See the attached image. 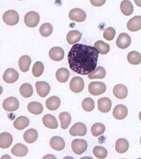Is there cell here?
Masks as SVG:
<instances>
[{
    "label": "cell",
    "instance_id": "1",
    "mask_svg": "<svg viewBox=\"0 0 141 159\" xmlns=\"http://www.w3.org/2000/svg\"><path fill=\"white\" fill-rule=\"evenodd\" d=\"M98 57L99 52L95 47L77 43L71 47L67 59L73 71L85 75L95 70Z\"/></svg>",
    "mask_w": 141,
    "mask_h": 159
},
{
    "label": "cell",
    "instance_id": "2",
    "mask_svg": "<svg viewBox=\"0 0 141 159\" xmlns=\"http://www.w3.org/2000/svg\"><path fill=\"white\" fill-rule=\"evenodd\" d=\"M106 85L101 82H92L88 86V91L93 96H99L106 91Z\"/></svg>",
    "mask_w": 141,
    "mask_h": 159
},
{
    "label": "cell",
    "instance_id": "3",
    "mask_svg": "<svg viewBox=\"0 0 141 159\" xmlns=\"http://www.w3.org/2000/svg\"><path fill=\"white\" fill-rule=\"evenodd\" d=\"M88 143L86 141L81 139H75L71 143L72 151L76 155L83 154L87 151Z\"/></svg>",
    "mask_w": 141,
    "mask_h": 159
},
{
    "label": "cell",
    "instance_id": "4",
    "mask_svg": "<svg viewBox=\"0 0 141 159\" xmlns=\"http://www.w3.org/2000/svg\"><path fill=\"white\" fill-rule=\"evenodd\" d=\"M2 19L7 25L12 26L18 23L19 21V15L16 11L14 10H9L5 12Z\"/></svg>",
    "mask_w": 141,
    "mask_h": 159
},
{
    "label": "cell",
    "instance_id": "5",
    "mask_svg": "<svg viewBox=\"0 0 141 159\" xmlns=\"http://www.w3.org/2000/svg\"><path fill=\"white\" fill-rule=\"evenodd\" d=\"M40 20L39 14L36 12L31 11L27 13L24 17L25 25L30 28H33L37 26Z\"/></svg>",
    "mask_w": 141,
    "mask_h": 159
},
{
    "label": "cell",
    "instance_id": "6",
    "mask_svg": "<svg viewBox=\"0 0 141 159\" xmlns=\"http://www.w3.org/2000/svg\"><path fill=\"white\" fill-rule=\"evenodd\" d=\"M2 107L7 112H13L16 111L19 107V102L16 98L10 97L6 98L3 103Z\"/></svg>",
    "mask_w": 141,
    "mask_h": 159
},
{
    "label": "cell",
    "instance_id": "7",
    "mask_svg": "<svg viewBox=\"0 0 141 159\" xmlns=\"http://www.w3.org/2000/svg\"><path fill=\"white\" fill-rule=\"evenodd\" d=\"M71 90L75 93H79L83 90L84 82L83 80L79 76H75L71 80L69 84Z\"/></svg>",
    "mask_w": 141,
    "mask_h": 159
},
{
    "label": "cell",
    "instance_id": "8",
    "mask_svg": "<svg viewBox=\"0 0 141 159\" xmlns=\"http://www.w3.org/2000/svg\"><path fill=\"white\" fill-rule=\"evenodd\" d=\"M87 130L85 125L81 122H78L71 127L69 133L71 136H81L83 137L87 134Z\"/></svg>",
    "mask_w": 141,
    "mask_h": 159
},
{
    "label": "cell",
    "instance_id": "9",
    "mask_svg": "<svg viewBox=\"0 0 141 159\" xmlns=\"http://www.w3.org/2000/svg\"><path fill=\"white\" fill-rule=\"evenodd\" d=\"M69 17L71 20L81 23L86 19L87 15L83 10L81 9L74 8L70 11Z\"/></svg>",
    "mask_w": 141,
    "mask_h": 159
},
{
    "label": "cell",
    "instance_id": "10",
    "mask_svg": "<svg viewBox=\"0 0 141 159\" xmlns=\"http://www.w3.org/2000/svg\"><path fill=\"white\" fill-rule=\"evenodd\" d=\"M19 78V74L15 69L8 68L2 76V79L6 84H13L16 82Z\"/></svg>",
    "mask_w": 141,
    "mask_h": 159
},
{
    "label": "cell",
    "instance_id": "11",
    "mask_svg": "<svg viewBox=\"0 0 141 159\" xmlns=\"http://www.w3.org/2000/svg\"><path fill=\"white\" fill-rule=\"evenodd\" d=\"M131 37L126 33L120 34L116 39V45L119 48L122 49H125L129 48L131 45Z\"/></svg>",
    "mask_w": 141,
    "mask_h": 159
},
{
    "label": "cell",
    "instance_id": "12",
    "mask_svg": "<svg viewBox=\"0 0 141 159\" xmlns=\"http://www.w3.org/2000/svg\"><path fill=\"white\" fill-rule=\"evenodd\" d=\"M112 114L117 120H123L127 116L128 110L125 105H118L114 108Z\"/></svg>",
    "mask_w": 141,
    "mask_h": 159
},
{
    "label": "cell",
    "instance_id": "13",
    "mask_svg": "<svg viewBox=\"0 0 141 159\" xmlns=\"http://www.w3.org/2000/svg\"><path fill=\"white\" fill-rule=\"evenodd\" d=\"M35 87L37 94L42 98L47 96L50 93V85L46 82H37L35 84Z\"/></svg>",
    "mask_w": 141,
    "mask_h": 159
},
{
    "label": "cell",
    "instance_id": "14",
    "mask_svg": "<svg viewBox=\"0 0 141 159\" xmlns=\"http://www.w3.org/2000/svg\"><path fill=\"white\" fill-rule=\"evenodd\" d=\"M98 109L101 112L108 113L111 109L112 102L107 97L101 98L98 100L97 102Z\"/></svg>",
    "mask_w": 141,
    "mask_h": 159
},
{
    "label": "cell",
    "instance_id": "15",
    "mask_svg": "<svg viewBox=\"0 0 141 159\" xmlns=\"http://www.w3.org/2000/svg\"><path fill=\"white\" fill-rule=\"evenodd\" d=\"M65 53L62 48L60 47H54L49 51L50 59L55 61H60L64 58Z\"/></svg>",
    "mask_w": 141,
    "mask_h": 159
},
{
    "label": "cell",
    "instance_id": "16",
    "mask_svg": "<svg viewBox=\"0 0 141 159\" xmlns=\"http://www.w3.org/2000/svg\"><path fill=\"white\" fill-rule=\"evenodd\" d=\"M113 93L116 98L119 99H125L127 96L128 90L124 84H118L113 88Z\"/></svg>",
    "mask_w": 141,
    "mask_h": 159
},
{
    "label": "cell",
    "instance_id": "17",
    "mask_svg": "<svg viewBox=\"0 0 141 159\" xmlns=\"http://www.w3.org/2000/svg\"><path fill=\"white\" fill-rule=\"evenodd\" d=\"M127 27L129 31L135 32L141 29V16H136L129 20Z\"/></svg>",
    "mask_w": 141,
    "mask_h": 159
},
{
    "label": "cell",
    "instance_id": "18",
    "mask_svg": "<svg viewBox=\"0 0 141 159\" xmlns=\"http://www.w3.org/2000/svg\"><path fill=\"white\" fill-rule=\"evenodd\" d=\"M50 145L51 148L57 151H62L65 147V143L62 138L54 136L50 139Z\"/></svg>",
    "mask_w": 141,
    "mask_h": 159
},
{
    "label": "cell",
    "instance_id": "19",
    "mask_svg": "<svg viewBox=\"0 0 141 159\" xmlns=\"http://www.w3.org/2000/svg\"><path fill=\"white\" fill-rule=\"evenodd\" d=\"M42 121L45 126L50 129H55L58 127V121L56 118L50 114L45 115Z\"/></svg>",
    "mask_w": 141,
    "mask_h": 159
},
{
    "label": "cell",
    "instance_id": "20",
    "mask_svg": "<svg viewBox=\"0 0 141 159\" xmlns=\"http://www.w3.org/2000/svg\"><path fill=\"white\" fill-rule=\"evenodd\" d=\"M13 142V137L8 133H2L0 134V148L7 149L10 147Z\"/></svg>",
    "mask_w": 141,
    "mask_h": 159
},
{
    "label": "cell",
    "instance_id": "21",
    "mask_svg": "<svg viewBox=\"0 0 141 159\" xmlns=\"http://www.w3.org/2000/svg\"><path fill=\"white\" fill-rule=\"evenodd\" d=\"M28 148L22 143H17L13 147L11 153L17 157H24L28 153Z\"/></svg>",
    "mask_w": 141,
    "mask_h": 159
},
{
    "label": "cell",
    "instance_id": "22",
    "mask_svg": "<svg viewBox=\"0 0 141 159\" xmlns=\"http://www.w3.org/2000/svg\"><path fill=\"white\" fill-rule=\"evenodd\" d=\"M82 37V34L79 31L72 30L69 31L67 34V42L70 45H74L77 43L81 40Z\"/></svg>",
    "mask_w": 141,
    "mask_h": 159
},
{
    "label": "cell",
    "instance_id": "23",
    "mask_svg": "<svg viewBox=\"0 0 141 159\" xmlns=\"http://www.w3.org/2000/svg\"><path fill=\"white\" fill-rule=\"evenodd\" d=\"M61 105V100L57 96H52L49 98L46 101V108L50 111H55L58 109Z\"/></svg>",
    "mask_w": 141,
    "mask_h": 159
},
{
    "label": "cell",
    "instance_id": "24",
    "mask_svg": "<svg viewBox=\"0 0 141 159\" xmlns=\"http://www.w3.org/2000/svg\"><path fill=\"white\" fill-rule=\"evenodd\" d=\"M129 143L125 138H120L116 141L115 143V149L119 153H126L129 149Z\"/></svg>",
    "mask_w": 141,
    "mask_h": 159
},
{
    "label": "cell",
    "instance_id": "25",
    "mask_svg": "<svg viewBox=\"0 0 141 159\" xmlns=\"http://www.w3.org/2000/svg\"><path fill=\"white\" fill-rule=\"evenodd\" d=\"M38 138L37 131L33 129L27 130L23 135V138L26 143H35Z\"/></svg>",
    "mask_w": 141,
    "mask_h": 159
},
{
    "label": "cell",
    "instance_id": "26",
    "mask_svg": "<svg viewBox=\"0 0 141 159\" xmlns=\"http://www.w3.org/2000/svg\"><path fill=\"white\" fill-rule=\"evenodd\" d=\"M29 119L25 116H20L17 117L13 123L14 127L18 130L24 129L29 126Z\"/></svg>",
    "mask_w": 141,
    "mask_h": 159
},
{
    "label": "cell",
    "instance_id": "27",
    "mask_svg": "<svg viewBox=\"0 0 141 159\" xmlns=\"http://www.w3.org/2000/svg\"><path fill=\"white\" fill-rule=\"evenodd\" d=\"M106 75L105 70L103 67H97L93 71L88 75V77L90 80L95 79H103Z\"/></svg>",
    "mask_w": 141,
    "mask_h": 159
},
{
    "label": "cell",
    "instance_id": "28",
    "mask_svg": "<svg viewBox=\"0 0 141 159\" xmlns=\"http://www.w3.org/2000/svg\"><path fill=\"white\" fill-rule=\"evenodd\" d=\"M69 71L65 68H61L58 69L55 74L56 79L61 83L66 82L69 78Z\"/></svg>",
    "mask_w": 141,
    "mask_h": 159
},
{
    "label": "cell",
    "instance_id": "29",
    "mask_svg": "<svg viewBox=\"0 0 141 159\" xmlns=\"http://www.w3.org/2000/svg\"><path fill=\"white\" fill-rule=\"evenodd\" d=\"M31 59L28 56H23L19 59V66L21 71L26 72L29 70Z\"/></svg>",
    "mask_w": 141,
    "mask_h": 159
},
{
    "label": "cell",
    "instance_id": "30",
    "mask_svg": "<svg viewBox=\"0 0 141 159\" xmlns=\"http://www.w3.org/2000/svg\"><path fill=\"white\" fill-rule=\"evenodd\" d=\"M120 9L122 13L126 16H130L133 12L134 7L129 0H124L120 4Z\"/></svg>",
    "mask_w": 141,
    "mask_h": 159
},
{
    "label": "cell",
    "instance_id": "31",
    "mask_svg": "<svg viewBox=\"0 0 141 159\" xmlns=\"http://www.w3.org/2000/svg\"><path fill=\"white\" fill-rule=\"evenodd\" d=\"M27 109L30 113L37 115L43 112V107L42 105L38 102H31L28 105Z\"/></svg>",
    "mask_w": 141,
    "mask_h": 159
},
{
    "label": "cell",
    "instance_id": "32",
    "mask_svg": "<svg viewBox=\"0 0 141 159\" xmlns=\"http://www.w3.org/2000/svg\"><path fill=\"white\" fill-rule=\"evenodd\" d=\"M59 118L61 123V128L66 130L70 124L71 120L70 115L66 112H63L59 114Z\"/></svg>",
    "mask_w": 141,
    "mask_h": 159
},
{
    "label": "cell",
    "instance_id": "33",
    "mask_svg": "<svg viewBox=\"0 0 141 159\" xmlns=\"http://www.w3.org/2000/svg\"><path fill=\"white\" fill-rule=\"evenodd\" d=\"M94 47L98 51L99 53L101 55L107 54L110 50L109 45L103 41H96L94 44Z\"/></svg>",
    "mask_w": 141,
    "mask_h": 159
},
{
    "label": "cell",
    "instance_id": "34",
    "mask_svg": "<svg viewBox=\"0 0 141 159\" xmlns=\"http://www.w3.org/2000/svg\"><path fill=\"white\" fill-rule=\"evenodd\" d=\"M33 88L29 84H23L20 88V93L24 98H29L33 94Z\"/></svg>",
    "mask_w": 141,
    "mask_h": 159
},
{
    "label": "cell",
    "instance_id": "35",
    "mask_svg": "<svg viewBox=\"0 0 141 159\" xmlns=\"http://www.w3.org/2000/svg\"><path fill=\"white\" fill-rule=\"evenodd\" d=\"M127 60L132 65H138L141 63V55L136 51L130 52L127 55Z\"/></svg>",
    "mask_w": 141,
    "mask_h": 159
},
{
    "label": "cell",
    "instance_id": "36",
    "mask_svg": "<svg viewBox=\"0 0 141 159\" xmlns=\"http://www.w3.org/2000/svg\"><path fill=\"white\" fill-rule=\"evenodd\" d=\"M105 127L103 124L97 123L94 124L91 127V133L94 137H98L104 134Z\"/></svg>",
    "mask_w": 141,
    "mask_h": 159
},
{
    "label": "cell",
    "instance_id": "37",
    "mask_svg": "<svg viewBox=\"0 0 141 159\" xmlns=\"http://www.w3.org/2000/svg\"><path fill=\"white\" fill-rule=\"evenodd\" d=\"M93 153L97 159H105L107 157L108 152L103 147L96 146L93 149Z\"/></svg>",
    "mask_w": 141,
    "mask_h": 159
},
{
    "label": "cell",
    "instance_id": "38",
    "mask_svg": "<svg viewBox=\"0 0 141 159\" xmlns=\"http://www.w3.org/2000/svg\"><path fill=\"white\" fill-rule=\"evenodd\" d=\"M39 32L42 37H48L53 33V27L50 23H44L41 26Z\"/></svg>",
    "mask_w": 141,
    "mask_h": 159
},
{
    "label": "cell",
    "instance_id": "39",
    "mask_svg": "<svg viewBox=\"0 0 141 159\" xmlns=\"http://www.w3.org/2000/svg\"><path fill=\"white\" fill-rule=\"evenodd\" d=\"M83 110L87 112H91L95 108V102L91 98H86L82 102Z\"/></svg>",
    "mask_w": 141,
    "mask_h": 159
},
{
    "label": "cell",
    "instance_id": "40",
    "mask_svg": "<svg viewBox=\"0 0 141 159\" xmlns=\"http://www.w3.org/2000/svg\"><path fill=\"white\" fill-rule=\"evenodd\" d=\"M32 74L35 77H39L42 75L44 71V66L41 61H37L34 64L32 68Z\"/></svg>",
    "mask_w": 141,
    "mask_h": 159
},
{
    "label": "cell",
    "instance_id": "41",
    "mask_svg": "<svg viewBox=\"0 0 141 159\" xmlns=\"http://www.w3.org/2000/svg\"><path fill=\"white\" fill-rule=\"evenodd\" d=\"M115 35H116L115 30L110 27L107 28L104 30L103 37L104 39H105L107 41H112L115 38Z\"/></svg>",
    "mask_w": 141,
    "mask_h": 159
},
{
    "label": "cell",
    "instance_id": "42",
    "mask_svg": "<svg viewBox=\"0 0 141 159\" xmlns=\"http://www.w3.org/2000/svg\"><path fill=\"white\" fill-rule=\"evenodd\" d=\"M106 0H90V2L93 6L101 7L105 3Z\"/></svg>",
    "mask_w": 141,
    "mask_h": 159
},
{
    "label": "cell",
    "instance_id": "43",
    "mask_svg": "<svg viewBox=\"0 0 141 159\" xmlns=\"http://www.w3.org/2000/svg\"><path fill=\"white\" fill-rule=\"evenodd\" d=\"M56 159L55 157V156H53V155H47V156H45L44 157H43V159Z\"/></svg>",
    "mask_w": 141,
    "mask_h": 159
},
{
    "label": "cell",
    "instance_id": "44",
    "mask_svg": "<svg viewBox=\"0 0 141 159\" xmlns=\"http://www.w3.org/2000/svg\"><path fill=\"white\" fill-rule=\"evenodd\" d=\"M134 1L138 7H141V0H134Z\"/></svg>",
    "mask_w": 141,
    "mask_h": 159
},
{
    "label": "cell",
    "instance_id": "45",
    "mask_svg": "<svg viewBox=\"0 0 141 159\" xmlns=\"http://www.w3.org/2000/svg\"><path fill=\"white\" fill-rule=\"evenodd\" d=\"M2 88L0 86V95L2 94Z\"/></svg>",
    "mask_w": 141,
    "mask_h": 159
},
{
    "label": "cell",
    "instance_id": "46",
    "mask_svg": "<svg viewBox=\"0 0 141 159\" xmlns=\"http://www.w3.org/2000/svg\"><path fill=\"white\" fill-rule=\"evenodd\" d=\"M139 119H140V120L141 121V111L139 112Z\"/></svg>",
    "mask_w": 141,
    "mask_h": 159
},
{
    "label": "cell",
    "instance_id": "47",
    "mask_svg": "<svg viewBox=\"0 0 141 159\" xmlns=\"http://www.w3.org/2000/svg\"><path fill=\"white\" fill-rule=\"evenodd\" d=\"M140 143H141V139H140Z\"/></svg>",
    "mask_w": 141,
    "mask_h": 159
},
{
    "label": "cell",
    "instance_id": "48",
    "mask_svg": "<svg viewBox=\"0 0 141 159\" xmlns=\"http://www.w3.org/2000/svg\"><path fill=\"white\" fill-rule=\"evenodd\" d=\"M19 1H21V0H19Z\"/></svg>",
    "mask_w": 141,
    "mask_h": 159
},
{
    "label": "cell",
    "instance_id": "49",
    "mask_svg": "<svg viewBox=\"0 0 141 159\" xmlns=\"http://www.w3.org/2000/svg\"></svg>",
    "mask_w": 141,
    "mask_h": 159
}]
</instances>
